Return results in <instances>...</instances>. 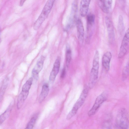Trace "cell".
<instances>
[{
  "mask_svg": "<svg viewBox=\"0 0 129 129\" xmlns=\"http://www.w3.org/2000/svg\"><path fill=\"white\" fill-rule=\"evenodd\" d=\"M100 55L99 51H95L92 62V68L91 69L88 83V87L92 88L96 83L98 77L99 68Z\"/></svg>",
  "mask_w": 129,
  "mask_h": 129,
  "instance_id": "1",
  "label": "cell"
},
{
  "mask_svg": "<svg viewBox=\"0 0 129 129\" xmlns=\"http://www.w3.org/2000/svg\"><path fill=\"white\" fill-rule=\"evenodd\" d=\"M55 0H47L41 12L33 25L35 30L38 29L50 13Z\"/></svg>",
  "mask_w": 129,
  "mask_h": 129,
  "instance_id": "2",
  "label": "cell"
},
{
  "mask_svg": "<svg viewBox=\"0 0 129 129\" xmlns=\"http://www.w3.org/2000/svg\"><path fill=\"white\" fill-rule=\"evenodd\" d=\"M129 127L128 114L125 109L122 108L119 111L114 125L115 128L127 129Z\"/></svg>",
  "mask_w": 129,
  "mask_h": 129,
  "instance_id": "3",
  "label": "cell"
},
{
  "mask_svg": "<svg viewBox=\"0 0 129 129\" xmlns=\"http://www.w3.org/2000/svg\"><path fill=\"white\" fill-rule=\"evenodd\" d=\"M88 88L87 86L85 87L72 109L67 115L66 117V119L67 120L70 119L76 114L78 110L82 106L85 102L88 95Z\"/></svg>",
  "mask_w": 129,
  "mask_h": 129,
  "instance_id": "4",
  "label": "cell"
},
{
  "mask_svg": "<svg viewBox=\"0 0 129 129\" xmlns=\"http://www.w3.org/2000/svg\"><path fill=\"white\" fill-rule=\"evenodd\" d=\"M107 94L103 92L96 98L94 104L88 112V115L90 117L94 115L99 110L102 104L107 100Z\"/></svg>",
  "mask_w": 129,
  "mask_h": 129,
  "instance_id": "5",
  "label": "cell"
},
{
  "mask_svg": "<svg viewBox=\"0 0 129 129\" xmlns=\"http://www.w3.org/2000/svg\"><path fill=\"white\" fill-rule=\"evenodd\" d=\"M129 47V30H126L123 38L120 47L118 56L119 58H121L127 53Z\"/></svg>",
  "mask_w": 129,
  "mask_h": 129,
  "instance_id": "6",
  "label": "cell"
},
{
  "mask_svg": "<svg viewBox=\"0 0 129 129\" xmlns=\"http://www.w3.org/2000/svg\"><path fill=\"white\" fill-rule=\"evenodd\" d=\"M77 2L76 1H74L72 4L71 13L68 24V28L72 27L76 23L77 19Z\"/></svg>",
  "mask_w": 129,
  "mask_h": 129,
  "instance_id": "7",
  "label": "cell"
},
{
  "mask_svg": "<svg viewBox=\"0 0 129 129\" xmlns=\"http://www.w3.org/2000/svg\"><path fill=\"white\" fill-rule=\"evenodd\" d=\"M45 57L41 56L38 60L37 63L33 70L32 74L33 78L37 80L39 78V73L42 69Z\"/></svg>",
  "mask_w": 129,
  "mask_h": 129,
  "instance_id": "8",
  "label": "cell"
},
{
  "mask_svg": "<svg viewBox=\"0 0 129 129\" xmlns=\"http://www.w3.org/2000/svg\"><path fill=\"white\" fill-rule=\"evenodd\" d=\"M105 21L108 31L109 39L110 41H113L115 38L114 27L111 20L108 17L105 18Z\"/></svg>",
  "mask_w": 129,
  "mask_h": 129,
  "instance_id": "9",
  "label": "cell"
},
{
  "mask_svg": "<svg viewBox=\"0 0 129 129\" xmlns=\"http://www.w3.org/2000/svg\"><path fill=\"white\" fill-rule=\"evenodd\" d=\"M77 31V36L80 43L82 44L84 39V31L83 24L81 20L79 19H77L76 22Z\"/></svg>",
  "mask_w": 129,
  "mask_h": 129,
  "instance_id": "10",
  "label": "cell"
},
{
  "mask_svg": "<svg viewBox=\"0 0 129 129\" xmlns=\"http://www.w3.org/2000/svg\"><path fill=\"white\" fill-rule=\"evenodd\" d=\"M60 58L58 57L55 60L53 64V67L50 73L49 80L51 82H53L58 74L60 67Z\"/></svg>",
  "mask_w": 129,
  "mask_h": 129,
  "instance_id": "11",
  "label": "cell"
},
{
  "mask_svg": "<svg viewBox=\"0 0 129 129\" xmlns=\"http://www.w3.org/2000/svg\"><path fill=\"white\" fill-rule=\"evenodd\" d=\"M112 57L111 53L109 51L105 52L102 56V65L103 68L106 72H108L109 70L110 62Z\"/></svg>",
  "mask_w": 129,
  "mask_h": 129,
  "instance_id": "12",
  "label": "cell"
},
{
  "mask_svg": "<svg viewBox=\"0 0 129 129\" xmlns=\"http://www.w3.org/2000/svg\"><path fill=\"white\" fill-rule=\"evenodd\" d=\"M91 0H81L80 2L79 11L80 14L82 17L85 16L88 11Z\"/></svg>",
  "mask_w": 129,
  "mask_h": 129,
  "instance_id": "13",
  "label": "cell"
},
{
  "mask_svg": "<svg viewBox=\"0 0 129 129\" xmlns=\"http://www.w3.org/2000/svg\"><path fill=\"white\" fill-rule=\"evenodd\" d=\"M29 93V91L22 90L17 98V106L18 109H20L22 106L27 97Z\"/></svg>",
  "mask_w": 129,
  "mask_h": 129,
  "instance_id": "14",
  "label": "cell"
},
{
  "mask_svg": "<svg viewBox=\"0 0 129 129\" xmlns=\"http://www.w3.org/2000/svg\"><path fill=\"white\" fill-rule=\"evenodd\" d=\"M49 86L47 84L43 85L42 87L41 93L39 96V102L42 103L48 95L49 91Z\"/></svg>",
  "mask_w": 129,
  "mask_h": 129,
  "instance_id": "15",
  "label": "cell"
},
{
  "mask_svg": "<svg viewBox=\"0 0 129 129\" xmlns=\"http://www.w3.org/2000/svg\"><path fill=\"white\" fill-rule=\"evenodd\" d=\"M9 81L8 77L6 78L4 80L0 88V103L2 101L4 94Z\"/></svg>",
  "mask_w": 129,
  "mask_h": 129,
  "instance_id": "16",
  "label": "cell"
},
{
  "mask_svg": "<svg viewBox=\"0 0 129 129\" xmlns=\"http://www.w3.org/2000/svg\"><path fill=\"white\" fill-rule=\"evenodd\" d=\"M66 66L67 67H68L71 59L72 53L70 46L68 45L66 46Z\"/></svg>",
  "mask_w": 129,
  "mask_h": 129,
  "instance_id": "17",
  "label": "cell"
},
{
  "mask_svg": "<svg viewBox=\"0 0 129 129\" xmlns=\"http://www.w3.org/2000/svg\"><path fill=\"white\" fill-rule=\"evenodd\" d=\"M11 106H10L0 115V125L2 124L9 116L11 111Z\"/></svg>",
  "mask_w": 129,
  "mask_h": 129,
  "instance_id": "18",
  "label": "cell"
},
{
  "mask_svg": "<svg viewBox=\"0 0 129 129\" xmlns=\"http://www.w3.org/2000/svg\"><path fill=\"white\" fill-rule=\"evenodd\" d=\"M32 77L30 78L23 85L22 88V90L29 91L33 81Z\"/></svg>",
  "mask_w": 129,
  "mask_h": 129,
  "instance_id": "19",
  "label": "cell"
},
{
  "mask_svg": "<svg viewBox=\"0 0 129 129\" xmlns=\"http://www.w3.org/2000/svg\"><path fill=\"white\" fill-rule=\"evenodd\" d=\"M129 63H126L123 69L122 74V79L123 80H125L129 75Z\"/></svg>",
  "mask_w": 129,
  "mask_h": 129,
  "instance_id": "20",
  "label": "cell"
},
{
  "mask_svg": "<svg viewBox=\"0 0 129 129\" xmlns=\"http://www.w3.org/2000/svg\"><path fill=\"white\" fill-rule=\"evenodd\" d=\"M37 118V116L32 117L27 124L26 129H32L33 127Z\"/></svg>",
  "mask_w": 129,
  "mask_h": 129,
  "instance_id": "21",
  "label": "cell"
},
{
  "mask_svg": "<svg viewBox=\"0 0 129 129\" xmlns=\"http://www.w3.org/2000/svg\"><path fill=\"white\" fill-rule=\"evenodd\" d=\"M118 28L120 31L121 32L123 31L124 28V25L123 19L122 16L120 15L118 18Z\"/></svg>",
  "mask_w": 129,
  "mask_h": 129,
  "instance_id": "22",
  "label": "cell"
},
{
  "mask_svg": "<svg viewBox=\"0 0 129 129\" xmlns=\"http://www.w3.org/2000/svg\"><path fill=\"white\" fill-rule=\"evenodd\" d=\"M95 17L94 15L89 14L87 16V21L88 23L90 25H92L94 23Z\"/></svg>",
  "mask_w": 129,
  "mask_h": 129,
  "instance_id": "23",
  "label": "cell"
},
{
  "mask_svg": "<svg viewBox=\"0 0 129 129\" xmlns=\"http://www.w3.org/2000/svg\"><path fill=\"white\" fill-rule=\"evenodd\" d=\"M103 2L106 8L109 10L111 8L112 0H103Z\"/></svg>",
  "mask_w": 129,
  "mask_h": 129,
  "instance_id": "24",
  "label": "cell"
},
{
  "mask_svg": "<svg viewBox=\"0 0 129 129\" xmlns=\"http://www.w3.org/2000/svg\"><path fill=\"white\" fill-rule=\"evenodd\" d=\"M99 4L100 6L103 11L106 13H107L108 12L109 10L105 7L103 1L100 2Z\"/></svg>",
  "mask_w": 129,
  "mask_h": 129,
  "instance_id": "25",
  "label": "cell"
},
{
  "mask_svg": "<svg viewBox=\"0 0 129 129\" xmlns=\"http://www.w3.org/2000/svg\"><path fill=\"white\" fill-rule=\"evenodd\" d=\"M112 127V125L111 123L108 121L105 122L103 126V128H111Z\"/></svg>",
  "mask_w": 129,
  "mask_h": 129,
  "instance_id": "26",
  "label": "cell"
},
{
  "mask_svg": "<svg viewBox=\"0 0 129 129\" xmlns=\"http://www.w3.org/2000/svg\"><path fill=\"white\" fill-rule=\"evenodd\" d=\"M66 74V69L65 67L64 68L62 69L61 72L60 77L61 78L63 79L64 77Z\"/></svg>",
  "mask_w": 129,
  "mask_h": 129,
  "instance_id": "27",
  "label": "cell"
},
{
  "mask_svg": "<svg viewBox=\"0 0 129 129\" xmlns=\"http://www.w3.org/2000/svg\"><path fill=\"white\" fill-rule=\"evenodd\" d=\"M26 0H21L20 3V6H22Z\"/></svg>",
  "mask_w": 129,
  "mask_h": 129,
  "instance_id": "28",
  "label": "cell"
},
{
  "mask_svg": "<svg viewBox=\"0 0 129 129\" xmlns=\"http://www.w3.org/2000/svg\"><path fill=\"white\" fill-rule=\"evenodd\" d=\"M1 39L0 38V43H1Z\"/></svg>",
  "mask_w": 129,
  "mask_h": 129,
  "instance_id": "29",
  "label": "cell"
}]
</instances>
